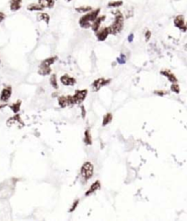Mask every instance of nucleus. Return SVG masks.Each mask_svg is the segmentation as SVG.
Segmentation results:
<instances>
[{"label": "nucleus", "instance_id": "obj_34", "mask_svg": "<svg viewBox=\"0 0 187 221\" xmlns=\"http://www.w3.org/2000/svg\"><path fill=\"white\" fill-rule=\"evenodd\" d=\"M5 18H6V15H5V13L0 11V23L3 22L4 20H5Z\"/></svg>", "mask_w": 187, "mask_h": 221}, {"label": "nucleus", "instance_id": "obj_9", "mask_svg": "<svg viewBox=\"0 0 187 221\" xmlns=\"http://www.w3.org/2000/svg\"><path fill=\"white\" fill-rule=\"evenodd\" d=\"M76 81L77 80H76L75 78L68 74H64L60 77V82L65 86H73L76 84Z\"/></svg>", "mask_w": 187, "mask_h": 221}, {"label": "nucleus", "instance_id": "obj_28", "mask_svg": "<svg viewBox=\"0 0 187 221\" xmlns=\"http://www.w3.org/2000/svg\"><path fill=\"white\" fill-rule=\"evenodd\" d=\"M79 204H80V200H79V199L75 200V201L72 203V205H71V206H70V208L68 209V212H70V213H71V212H74V211L76 210V208H78Z\"/></svg>", "mask_w": 187, "mask_h": 221}, {"label": "nucleus", "instance_id": "obj_7", "mask_svg": "<svg viewBox=\"0 0 187 221\" xmlns=\"http://www.w3.org/2000/svg\"><path fill=\"white\" fill-rule=\"evenodd\" d=\"M88 95V90L87 89H83V90H79L75 92L74 94V99H75V102L76 104H81V103L84 101V100L86 99Z\"/></svg>", "mask_w": 187, "mask_h": 221}, {"label": "nucleus", "instance_id": "obj_15", "mask_svg": "<svg viewBox=\"0 0 187 221\" xmlns=\"http://www.w3.org/2000/svg\"><path fill=\"white\" fill-rule=\"evenodd\" d=\"M10 10L13 12L18 11L22 6V0H10L9 1Z\"/></svg>", "mask_w": 187, "mask_h": 221}, {"label": "nucleus", "instance_id": "obj_6", "mask_svg": "<svg viewBox=\"0 0 187 221\" xmlns=\"http://www.w3.org/2000/svg\"><path fill=\"white\" fill-rule=\"evenodd\" d=\"M174 24L177 29H180L181 31H183V32L187 31V22L185 21L184 17L183 15L176 16L174 19Z\"/></svg>", "mask_w": 187, "mask_h": 221}, {"label": "nucleus", "instance_id": "obj_18", "mask_svg": "<svg viewBox=\"0 0 187 221\" xmlns=\"http://www.w3.org/2000/svg\"><path fill=\"white\" fill-rule=\"evenodd\" d=\"M38 2L44 6L45 8H53L55 3H56V0H38Z\"/></svg>", "mask_w": 187, "mask_h": 221}, {"label": "nucleus", "instance_id": "obj_8", "mask_svg": "<svg viewBox=\"0 0 187 221\" xmlns=\"http://www.w3.org/2000/svg\"><path fill=\"white\" fill-rule=\"evenodd\" d=\"M109 35H110L109 27H100V29L96 32V38L99 41H105L107 38L109 37Z\"/></svg>", "mask_w": 187, "mask_h": 221}, {"label": "nucleus", "instance_id": "obj_5", "mask_svg": "<svg viewBox=\"0 0 187 221\" xmlns=\"http://www.w3.org/2000/svg\"><path fill=\"white\" fill-rule=\"evenodd\" d=\"M110 81H112L110 79H104V78H99V79L95 80L91 84L92 92H99L102 87L108 85Z\"/></svg>", "mask_w": 187, "mask_h": 221}, {"label": "nucleus", "instance_id": "obj_26", "mask_svg": "<svg viewBox=\"0 0 187 221\" xmlns=\"http://www.w3.org/2000/svg\"><path fill=\"white\" fill-rule=\"evenodd\" d=\"M50 85L55 89V90H58L59 89V84H58V79H57V76L56 74H52L50 76Z\"/></svg>", "mask_w": 187, "mask_h": 221}, {"label": "nucleus", "instance_id": "obj_30", "mask_svg": "<svg viewBox=\"0 0 187 221\" xmlns=\"http://www.w3.org/2000/svg\"><path fill=\"white\" fill-rule=\"evenodd\" d=\"M144 37H145V40L146 41H149L150 40V38H151V32L150 31V30H146L145 31V33H144Z\"/></svg>", "mask_w": 187, "mask_h": 221}, {"label": "nucleus", "instance_id": "obj_1", "mask_svg": "<svg viewBox=\"0 0 187 221\" xmlns=\"http://www.w3.org/2000/svg\"><path fill=\"white\" fill-rule=\"evenodd\" d=\"M100 8H96L92 9L86 14H83V16L80 17L79 19V25L81 29H91L92 23L96 20V18L100 16Z\"/></svg>", "mask_w": 187, "mask_h": 221}, {"label": "nucleus", "instance_id": "obj_33", "mask_svg": "<svg viewBox=\"0 0 187 221\" xmlns=\"http://www.w3.org/2000/svg\"><path fill=\"white\" fill-rule=\"evenodd\" d=\"M133 39H134V35H133V33H130V35L128 36V41L130 43H131L133 41Z\"/></svg>", "mask_w": 187, "mask_h": 221}, {"label": "nucleus", "instance_id": "obj_13", "mask_svg": "<svg viewBox=\"0 0 187 221\" xmlns=\"http://www.w3.org/2000/svg\"><path fill=\"white\" fill-rule=\"evenodd\" d=\"M160 73H161V75H163V76H164V77L167 78L168 80L171 81L172 83H175V82L178 81L176 76L174 73H172L171 71H169V70H163V71H161Z\"/></svg>", "mask_w": 187, "mask_h": 221}, {"label": "nucleus", "instance_id": "obj_17", "mask_svg": "<svg viewBox=\"0 0 187 221\" xmlns=\"http://www.w3.org/2000/svg\"><path fill=\"white\" fill-rule=\"evenodd\" d=\"M38 21H44L47 25L50 24V16L48 15L47 13L44 12V11H41V12H38Z\"/></svg>", "mask_w": 187, "mask_h": 221}, {"label": "nucleus", "instance_id": "obj_23", "mask_svg": "<svg viewBox=\"0 0 187 221\" xmlns=\"http://www.w3.org/2000/svg\"><path fill=\"white\" fill-rule=\"evenodd\" d=\"M122 5H123L122 0H113V1H110L107 6L110 8H119L121 6H122Z\"/></svg>", "mask_w": 187, "mask_h": 221}, {"label": "nucleus", "instance_id": "obj_24", "mask_svg": "<svg viewBox=\"0 0 187 221\" xmlns=\"http://www.w3.org/2000/svg\"><path fill=\"white\" fill-rule=\"evenodd\" d=\"M113 119V116L110 113H107L104 116H103V119H102V126H106L108 124H110V122H112Z\"/></svg>", "mask_w": 187, "mask_h": 221}, {"label": "nucleus", "instance_id": "obj_29", "mask_svg": "<svg viewBox=\"0 0 187 221\" xmlns=\"http://www.w3.org/2000/svg\"><path fill=\"white\" fill-rule=\"evenodd\" d=\"M117 61H118V63L121 64V65H122V64L125 63V62H126V57H125V55H124V54H121V56L117 59Z\"/></svg>", "mask_w": 187, "mask_h": 221}, {"label": "nucleus", "instance_id": "obj_31", "mask_svg": "<svg viewBox=\"0 0 187 221\" xmlns=\"http://www.w3.org/2000/svg\"><path fill=\"white\" fill-rule=\"evenodd\" d=\"M154 94L157 95V96H164L166 94H168V92H165V91H155Z\"/></svg>", "mask_w": 187, "mask_h": 221}, {"label": "nucleus", "instance_id": "obj_20", "mask_svg": "<svg viewBox=\"0 0 187 221\" xmlns=\"http://www.w3.org/2000/svg\"><path fill=\"white\" fill-rule=\"evenodd\" d=\"M58 57L57 56H53V57H50V58H47L45 59L42 62L40 63V65L42 66H47V67H51L55 62L57 61Z\"/></svg>", "mask_w": 187, "mask_h": 221}, {"label": "nucleus", "instance_id": "obj_37", "mask_svg": "<svg viewBox=\"0 0 187 221\" xmlns=\"http://www.w3.org/2000/svg\"><path fill=\"white\" fill-rule=\"evenodd\" d=\"M56 1H57V0H56Z\"/></svg>", "mask_w": 187, "mask_h": 221}, {"label": "nucleus", "instance_id": "obj_32", "mask_svg": "<svg viewBox=\"0 0 187 221\" xmlns=\"http://www.w3.org/2000/svg\"><path fill=\"white\" fill-rule=\"evenodd\" d=\"M80 110H81V116H82V118H85V116H86V110H85V107L83 106V105H81Z\"/></svg>", "mask_w": 187, "mask_h": 221}, {"label": "nucleus", "instance_id": "obj_4", "mask_svg": "<svg viewBox=\"0 0 187 221\" xmlns=\"http://www.w3.org/2000/svg\"><path fill=\"white\" fill-rule=\"evenodd\" d=\"M58 103L61 108H66L68 106L75 105V99L74 95H62L58 99Z\"/></svg>", "mask_w": 187, "mask_h": 221}, {"label": "nucleus", "instance_id": "obj_10", "mask_svg": "<svg viewBox=\"0 0 187 221\" xmlns=\"http://www.w3.org/2000/svg\"><path fill=\"white\" fill-rule=\"evenodd\" d=\"M106 19V16H104V15H102V16H99L98 17L96 18V20L95 21L92 23V25H91V30L93 31V32H97L100 29V27H101V24L104 22V20Z\"/></svg>", "mask_w": 187, "mask_h": 221}, {"label": "nucleus", "instance_id": "obj_19", "mask_svg": "<svg viewBox=\"0 0 187 221\" xmlns=\"http://www.w3.org/2000/svg\"><path fill=\"white\" fill-rule=\"evenodd\" d=\"M83 142H84L85 145H88V146L92 144V136H91L89 129H86L84 133V139H83Z\"/></svg>", "mask_w": 187, "mask_h": 221}, {"label": "nucleus", "instance_id": "obj_36", "mask_svg": "<svg viewBox=\"0 0 187 221\" xmlns=\"http://www.w3.org/2000/svg\"><path fill=\"white\" fill-rule=\"evenodd\" d=\"M67 2H70V1H72V0H66Z\"/></svg>", "mask_w": 187, "mask_h": 221}, {"label": "nucleus", "instance_id": "obj_11", "mask_svg": "<svg viewBox=\"0 0 187 221\" xmlns=\"http://www.w3.org/2000/svg\"><path fill=\"white\" fill-rule=\"evenodd\" d=\"M100 188H101V184H100V182L99 180L95 181V182L91 185V187H89V188L86 191L85 197H89V196L93 195L94 193H96L97 191H99Z\"/></svg>", "mask_w": 187, "mask_h": 221}, {"label": "nucleus", "instance_id": "obj_22", "mask_svg": "<svg viewBox=\"0 0 187 221\" xmlns=\"http://www.w3.org/2000/svg\"><path fill=\"white\" fill-rule=\"evenodd\" d=\"M92 9H94V8L91 6H80L75 8V11L80 13V14H86L89 11H91Z\"/></svg>", "mask_w": 187, "mask_h": 221}, {"label": "nucleus", "instance_id": "obj_14", "mask_svg": "<svg viewBox=\"0 0 187 221\" xmlns=\"http://www.w3.org/2000/svg\"><path fill=\"white\" fill-rule=\"evenodd\" d=\"M27 9L30 12H41L44 11L45 8L41 6L38 2V3H31L27 6Z\"/></svg>", "mask_w": 187, "mask_h": 221}, {"label": "nucleus", "instance_id": "obj_2", "mask_svg": "<svg viewBox=\"0 0 187 221\" xmlns=\"http://www.w3.org/2000/svg\"><path fill=\"white\" fill-rule=\"evenodd\" d=\"M124 27V16L123 14L120 11H117L115 13V17L112 24L109 27L110 35H117L122 31Z\"/></svg>", "mask_w": 187, "mask_h": 221}, {"label": "nucleus", "instance_id": "obj_16", "mask_svg": "<svg viewBox=\"0 0 187 221\" xmlns=\"http://www.w3.org/2000/svg\"><path fill=\"white\" fill-rule=\"evenodd\" d=\"M6 123H8V126H11V125H13V124H16V123H19L20 125H21V127L24 126V122L21 120V118H20V115H18V114L9 118L8 120V122H6Z\"/></svg>", "mask_w": 187, "mask_h": 221}, {"label": "nucleus", "instance_id": "obj_12", "mask_svg": "<svg viewBox=\"0 0 187 221\" xmlns=\"http://www.w3.org/2000/svg\"><path fill=\"white\" fill-rule=\"evenodd\" d=\"M11 94H12V88L10 86L4 88L1 92V96H0V101L3 102L8 101V100L11 97Z\"/></svg>", "mask_w": 187, "mask_h": 221}, {"label": "nucleus", "instance_id": "obj_27", "mask_svg": "<svg viewBox=\"0 0 187 221\" xmlns=\"http://www.w3.org/2000/svg\"><path fill=\"white\" fill-rule=\"evenodd\" d=\"M171 91L172 92L176 93V94L180 93V86L177 84V82H175V83H172V85H171Z\"/></svg>", "mask_w": 187, "mask_h": 221}, {"label": "nucleus", "instance_id": "obj_21", "mask_svg": "<svg viewBox=\"0 0 187 221\" xmlns=\"http://www.w3.org/2000/svg\"><path fill=\"white\" fill-rule=\"evenodd\" d=\"M51 67H47V66H42L39 65L38 68V74L41 76H47L51 74Z\"/></svg>", "mask_w": 187, "mask_h": 221}, {"label": "nucleus", "instance_id": "obj_35", "mask_svg": "<svg viewBox=\"0 0 187 221\" xmlns=\"http://www.w3.org/2000/svg\"><path fill=\"white\" fill-rule=\"evenodd\" d=\"M6 106H8V104H3V105H0V109L5 108V107H6Z\"/></svg>", "mask_w": 187, "mask_h": 221}, {"label": "nucleus", "instance_id": "obj_3", "mask_svg": "<svg viewBox=\"0 0 187 221\" xmlns=\"http://www.w3.org/2000/svg\"><path fill=\"white\" fill-rule=\"evenodd\" d=\"M93 174H94V166L91 162L87 161L82 164L80 168V177L83 183H86L91 178H92Z\"/></svg>", "mask_w": 187, "mask_h": 221}, {"label": "nucleus", "instance_id": "obj_25", "mask_svg": "<svg viewBox=\"0 0 187 221\" xmlns=\"http://www.w3.org/2000/svg\"><path fill=\"white\" fill-rule=\"evenodd\" d=\"M21 101H17L16 102L12 103V104L9 105V108L11 109V110L14 113H17L20 110V106H21Z\"/></svg>", "mask_w": 187, "mask_h": 221}]
</instances>
